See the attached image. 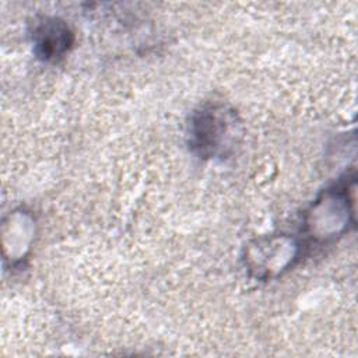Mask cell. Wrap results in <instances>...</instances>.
Listing matches in <instances>:
<instances>
[{"label": "cell", "instance_id": "cell-1", "mask_svg": "<svg viewBox=\"0 0 358 358\" xmlns=\"http://www.w3.org/2000/svg\"><path fill=\"white\" fill-rule=\"evenodd\" d=\"M241 136L235 110L224 105H206L196 110L189 124L190 148L203 158L228 157Z\"/></svg>", "mask_w": 358, "mask_h": 358}, {"label": "cell", "instance_id": "cell-2", "mask_svg": "<svg viewBox=\"0 0 358 358\" xmlns=\"http://www.w3.org/2000/svg\"><path fill=\"white\" fill-rule=\"evenodd\" d=\"M298 243L285 235L256 239L246 250V267L256 278L281 274L296 257Z\"/></svg>", "mask_w": 358, "mask_h": 358}, {"label": "cell", "instance_id": "cell-3", "mask_svg": "<svg viewBox=\"0 0 358 358\" xmlns=\"http://www.w3.org/2000/svg\"><path fill=\"white\" fill-rule=\"evenodd\" d=\"M345 190V187L327 189L312 204L306 220L312 236L327 239L345 229L350 217V200Z\"/></svg>", "mask_w": 358, "mask_h": 358}, {"label": "cell", "instance_id": "cell-4", "mask_svg": "<svg viewBox=\"0 0 358 358\" xmlns=\"http://www.w3.org/2000/svg\"><path fill=\"white\" fill-rule=\"evenodd\" d=\"M31 35L36 56L45 62L63 57L73 45V32L67 24L53 17H43L35 22Z\"/></svg>", "mask_w": 358, "mask_h": 358}]
</instances>
